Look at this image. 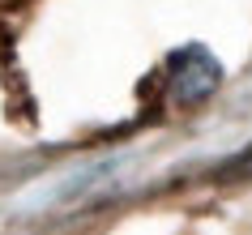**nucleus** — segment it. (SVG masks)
<instances>
[{
    "mask_svg": "<svg viewBox=\"0 0 252 235\" xmlns=\"http://www.w3.org/2000/svg\"><path fill=\"white\" fill-rule=\"evenodd\" d=\"M218 65H214L210 52H201V47H188V52H180L171 60V90L180 94V99H188V103H197V99H205V94L218 86Z\"/></svg>",
    "mask_w": 252,
    "mask_h": 235,
    "instance_id": "f257e3e1",
    "label": "nucleus"
}]
</instances>
